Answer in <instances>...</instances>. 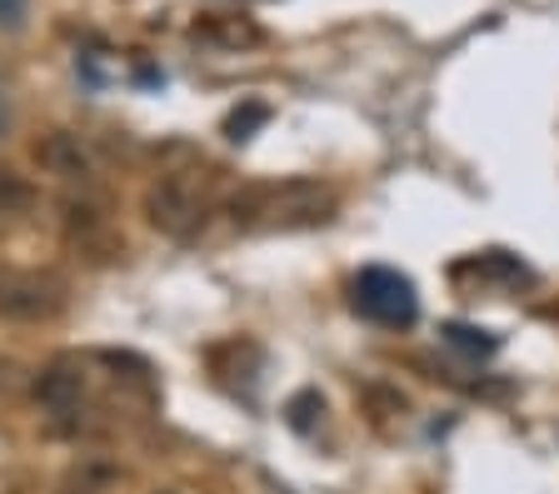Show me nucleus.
Here are the masks:
<instances>
[{
    "label": "nucleus",
    "mask_w": 559,
    "mask_h": 494,
    "mask_svg": "<svg viewBox=\"0 0 559 494\" xmlns=\"http://www.w3.org/2000/svg\"><path fill=\"white\" fill-rule=\"evenodd\" d=\"M205 180L195 176H165L160 185L145 195V215H151V225L160 230V236H175L186 240L195 236L200 225H205Z\"/></svg>",
    "instance_id": "obj_3"
},
{
    "label": "nucleus",
    "mask_w": 559,
    "mask_h": 494,
    "mask_svg": "<svg viewBox=\"0 0 559 494\" xmlns=\"http://www.w3.org/2000/svg\"><path fill=\"white\" fill-rule=\"evenodd\" d=\"M35 155H40V165H46L50 176H60V180H91V155L81 150V141H75V135H46V141L35 145Z\"/></svg>",
    "instance_id": "obj_6"
},
{
    "label": "nucleus",
    "mask_w": 559,
    "mask_h": 494,
    "mask_svg": "<svg viewBox=\"0 0 559 494\" xmlns=\"http://www.w3.org/2000/svg\"><path fill=\"white\" fill-rule=\"evenodd\" d=\"M0 21H5V25H21V0H0Z\"/></svg>",
    "instance_id": "obj_11"
},
{
    "label": "nucleus",
    "mask_w": 559,
    "mask_h": 494,
    "mask_svg": "<svg viewBox=\"0 0 559 494\" xmlns=\"http://www.w3.org/2000/svg\"><path fill=\"white\" fill-rule=\"evenodd\" d=\"M355 310H360L370 325L409 329L415 315H419L415 280L400 275V270H384V265H370V270L355 275Z\"/></svg>",
    "instance_id": "obj_2"
},
{
    "label": "nucleus",
    "mask_w": 559,
    "mask_h": 494,
    "mask_svg": "<svg viewBox=\"0 0 559 494\" xmlns=\"http://www.w3.org/2000/svg\"><path fill=\"white\" fill-rule=\"evenodd\" d=\"M330 210H335L330 190L310 185V180H290V185H255V190H245V195H235L230 201L235 225H280V230L330 220Z\"/></svg>",
    "instance_id": "obj_1"
},
{
    "label": "nucleus",
    "mask_w": 559,
    "mask_h": 494,
    "mask_svg": "<svg viewBox=\"0 0 559 494\" xmlns=\"http://www.w3.org/2000/svg\"><path fill=\"white\" fill-rule=\"evenodd\" d=\"M200 40H215V46H255L260 31L250 21H240V15H210V21L195 25Z\"/></svg>",
    "instance_id": "obj_7"
},
{
    "label": "nucleus",
    "mask_w": 559,
    "mask_h": 494,
    "mask_svg": "<svg viewBox=\"0 0 559 494\" xmlns=\"http://www.w3.org/2000/svg\"><path fill=\"white\" fill-rule=\"evenodd\" d=\"M35 400L46 405L50 414H75V410H81V400H85L81 370H70V365L40 370V379H35Z\"/></svg>",
    "instance_id": "obj_5"
},
{
    "label": "nucleus",
    "mask_w": 559,
    "mask_h": 494,
    "mask_svg": "<svg viewBox=\"0 0 559 494\" xmlns=\"http://www.w3.org/2000/svg\"><path fill=\"white\" fill-rule=\"evenodd\" d=\"M265 120H270V106L250 100V106H240V110H230V116H225V135H230V141H250V130H260Z\"/></svg>",
    "instance_id": "obj_8"
},
{
    "label": "nucleus",
    "mask_w": 559,
    "mask_h": 494,
    "mask_svg": "<svg viewBox=\"0 0 559 494\" xmlns=\"http://www.w3.org/2000/svg\"><path fill=\"white\" fill-rule=\"evenodd\" d=\"M0 125H5V110H0Z\"/></svg>",
    "instance_id": "obj_12"
},
{
    "label": "nucleus",
    "mask_w": 559,
    "mask_h": 494,
    "mask_svg": "<svg viewBox=\"0 0 559 494\" xmlns=\"http://www.w3.org/2000/svg\"><path fill=\"white\" fill-rule=\"evenodd\" d=\"M21 205H31V185L0 170V210H21Z\"/></svg>",
    "instance_id": "obj_10"
},
{
    "label": "nucleus",
    "mask_w": 559,
    "mask_h": 494,
    "mask_svg": "<svg viewBox=\"0 0 559 494\" xmlns=\"http://www.w3.org/2000/svg\"><path fill=\"white\" fill-rule=\"evenodd\" d=\"M444 340H450L454 350H465V354H495L500 350V340L485 335V329H475V325H450L444 329Z\"/></svg>",
    "instance_id": "obj_9"
},
{
    "label": "nucleus",
    "mask_w": 559,
    "mask_h": 494,
    "mask_svg": "<svg viewBox=\"0 0 559 494\" xmlns=\"http://www.w3.org/2000/svg\"><path fill=\"white\" fill-rule=\"evenodd\" d=\"M66 305V285L46 270H0V320L35 325Z\"/></svg>",
    "instance_id": "obj_4"
}]
</instances>
